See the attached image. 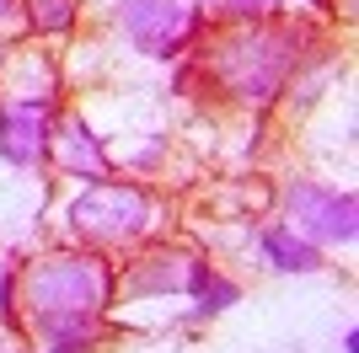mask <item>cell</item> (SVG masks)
I'll return each mask as SVG.
<instances>
[{
	"label": "cell",
	"mask_w": 359,
	"mask_h": 353,
	"mask_svg": "<svg viewBox=\"0 0 359 353\" xmlns=\"http://www.w3.org/2000/svg\"><path fill=\"white\" fill-rule=\"evenodd\" d=\"M113 300H118V268L97 247L43 251L16 273L22 332H32L43 353H97Z\"/></svg>",
	"instance_id": "6da1fadb"
},
{
	"label": "cell",
	"mask_w": 359,
	"mask_h": 353,
	"mask_svg": "<svg viewBox=\"0 0 359 353\" xmlns=\"http://www.w3.org/2000/svg\"><path fill=\"white\" fill-rule=\"evenodd\" d=\"M306 27L285 22V16H269V22H241V27L215 32L210 43L198 48V70L210 75L215 86L241 107H273L290 91V81L300 75V59H306Z\"/></svg>",
	"instance_id": "7a4b0ae2"
},
{
	"label": "cell",
	"mask_w": 359,
	"mask_h": 353,
	"mask_svg": "<svg viewBox=\"0 0 359 353\" xmlns=\"http://www.w3.org/2000/svg\"><path fill=\"white\" fill-rule=\"evenodd\" d=\"M27 75L11 64L6 86H0V161L16 172H38L48 166V145H54V118H60V75L48 64V54H27Z\"/></svg>",
	"instance_id": "3957f363"
},
{
	"label": "cell",
	"mask_w": 359,
	"mask_h": 353,
	"mask_svg": "<svg viewBox=\"0 0 359 353\" xmlns=\"http://www.w3.org/2000/svg\"><path fill=\"white\" fill-rule=\"evenodd\" d=\"M65 225L81 247L97 251H118V247H140L145 235H156L161 225V198L145 188V182H123V176H107V182H86L65 204Z\"/></svg>",
	"instance_id": "277c9868"
},
{
	"label": "cell",
	"mask_w": 359,
	"mask_h": 353,
	"mask_svg": "<svg viewBox=\"0 0 359 353\" xmlns=\"http://www.w3.org/2000/svg\"><path fill=\"white\" fill-rule=\"evenodd\" d=\"M285 225L295 235H306L311 247L322 251H348L359 241V204L348 188H327V182H311V176H290L285 188Z\"/></svg>",
	"instance_id": "5b68a950"
},
{
	"label": "cell",
	"mask_w": 359,
	"mask_h": 353,
	"mask_svg": "<svg viewBox=\"0 0 359 353\" xmlns=\"http://www.w3.org/2000/svg\"><path fill=\"white\" fill-rule=\"evenodd\" d=\"M210 16L188 0H118V32L145 59H182L204 38Z\"/></svg>",
	"instance_id": "8992f818"
},
{
	"label": "cell",
	"mask_w": 359,
	"mask_h": 353,
	"mask_svg": "<svg viewBox=\"0 0 359 353\" xmlns=\"http://www.w3.org/2000/svg\"><path fill=\"white\" fill-rule=\"evenodd\" d=\"M215 273V263L194 247H177V241H161V247L135 251V263L118 273V294L123 300H166V294H188L194 300L198 284Z\"/></svg>",
	"instance_id": "52a82bcc"
},
{
	"label": "cell",
	"mask_w": 359,
	"mask_h": 353,
	"mask_svg": "<svg viewBox=\"0 0 359 353\" xmlns=\"http://www.w3.org/2000/svg\"><path fill=\"white\" fill-rule=\"evenodd\" d=\"M48 166H54V172H65V176H75L81 188H86V182H107V176H113V155H107V145L97 139V129H91L81 113H60V118H54Z\"/></svg>",
	"instance_id": "ba28073f"
},
{
	"label": "cell",
	"mask_w": 359,
	"mask_h": 353,
	"mask_svg": "<svg viewBox=\"0 0 359 353\" xmlns=\"http://www.w3.org/2000/svg\"><path fill=\"white\" fill-rule=\"evenodd\" d=\"M257 257H263L273 273H322V268H327L322 247H311L306 235H295L285 220L263 225V235H257Z\"/></svg>",
	"instance_id": "9c48e42d"
},
{
	"label": "cell",
	"mask_w": 359,
	"mask_h": 353,
	"mask_svg": "<svg viewBox=\"0 0 359 353\" xmlns=\"http://www.w3.org/2000/svg\"><path fill=\"white\" fill-rule=\"evenodd\" d=\"M16 6H22V16L38 38H65L81 22V0H16Z\"/></svg>",
	"instance_id": "30bf717a"
},
{
	"label": "cell",
	"mask_w": 359,
	"mask_h": 353,
	"mask_svg": "<svg viewBox=\"0 0 359 353\" xmlns=\"http://www.w3.org/2000/svg\"><path fill=\"white\" fill-rule=\"evenodd\" d=\"M231 305H241V284L236 279H225L220 268H215L210 279L198 284V294H194V321H204V316H220V310H231Z\"/></svg>",
	"instance_id": "8fae6325"
},
{
	"label": "cell",
	"mask_w": 359,
	"mask_h": 353,
	"mask_svg": "<svg viewBox=\"0 0 359 353\" xmlns=\"http://www.w3.org/2000/svg\"><path fill=\"white\" fill-rule=\"evenodd\" d=\"M204 16H220L225 27H241V22H269V16L285 11V0H198Z\"/></svg>",
	"instance_id": "7c38bea8"
},
{
	"label": "cell",
	"mask_w": 359,
	"mask_h": 353,
	"mask_svg": "<svg viewBox=\"0 0 359 353\" xmlns=\"http://www.w3.org/2000/svg\"><path fill=\"white\" fill-rule=\"evenodd\" d=\"M16 273H22V268H16L11 257L0 251V326H6V332H22V305H16Z\"/></svg>",
	"instance_id": "4fadbf2b"
},
{
	"label": "cell",
	"mask_w": 359,
	"mask_h": 353,
	"mask_svg": "<svg viewBox=\"0 0 359 353\" xmlns=\"http://www.w3.org/2000/svg\"><path fill=\"white\" fill-rule=\"evenodd\" d=\"M16 16H22V6H16V0H0V27H11Z\"/></svg>",
	"instance_id": "5bb4252c"
},
{
	"label": "cell",
	"mask_w": 359,
	"mask_h": 353,
	"mask_svg": "<svg viewBox=\"0 0 359 353\" xmlns=\"http://www.w3.org/2000/svg\"><path fill=\"white\" fill-rule=\"evenodd\" d=\"M344 353H359V326H348V332H344Z\"/></svg>",
	"instance_id": "9a60e30c"
},
{
	"label": "cell",
	"mask_w": 359,
	"mask_h": 353,
	"mask_svg": "<svg viewBox=\"0 0 359 353\" xmlns=\"http://www.w3.org/2000/svg\"><path fill=\"white\" fill-rule=\"evenodd\" d=\"M311 11H332V0H311Z\"/></svg>",
	"instance_id": "2e32d148"
}]
</instances>
